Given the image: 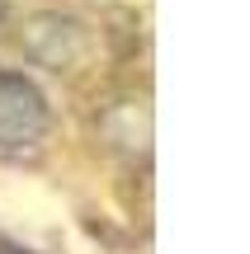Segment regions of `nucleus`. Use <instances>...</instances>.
<instances>
[{
  "mask_svg": "<svg viewBox=\"0 0 250 254\" xmlns=\"http://www.w3.org/2000/svg\"><path fill=\"white\" fill-rule=\"evenodd\" d=\"M47 99L33 80L0 71V146H33L47 136Z\"/></svg>",
  "mask_w": 250,
  "mask_h": 254,
  "instance_id": "f257e3e1",
  "label": "nucleus"
},
{
  "mask_svg": "<svg viewBox=\"0 0 250 254\" xmlns=\"http://www.w3.org/2000/svg\"><path fill=\"white\" fill-rule=\"evenodd\" d=\"M24 47H28L43 66H57V71H62V66H76V62H81L85 33H81L76 19L43 14V19H33V24L24 28Z\"/></svg>",
  "mask_w": 250,
  "mask_h": 254,
  "instance_id": "f03ea898",
  "label": "nucleus"
},
{
  "mask_svg": "<svg viewBox=\"0 0 250 254\" xmlns=\"http://www.w3.org/2000/svg\"><path fill=\"white\" fill-rule=\"evenodd\" d=\"M0 9H5V0H0Z\"/></svg>",
  "mask_w": 250,
  "mask_h": 254,
  "instance_id": "7ed1b4c3",
  "label": "nucleus"
}]
</instances>
